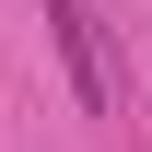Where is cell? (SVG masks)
I'll use <instances>...</instances> for the list:
<instances>
[{"label":"cell","mask_w":152,"mask_h":152,"mask_svg":"<svg viewBox=\"0 0 152 152\" xmlns=\"http://www.w3.org/2000/svg\"><path fill=\"white\" fill-rule=\"evenodd\" d=\"M35 12H47L58 58H70V94L94 105V117H117V70H105V35H94V12H82V0H35Z\"/></svg>","instance_id":"1"}]
</instances>
